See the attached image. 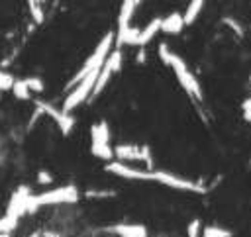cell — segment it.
<instances>
[{
	"mask_svg": "<svg viewBox=\"0 0 251 237\" xmlns=\"http://www.w3.org/2000/svg\"><path fill=\"white\" fill-rule=\"evenodd\" d=\"M116 45V31H108L102 39H100V43L96 45V49L92 51V55L82 63V67L76 71V74L71 78V82H69V86L67 88H75L84 76H88L92 71H96V69H102V65L106 63V59L110 57V53H112V47Z\"/></svg>",
	"mask_w": 251,
	"mask_h": 237,
	"instance_id": "obj_1",
	"label": "cell"
},
{
	"mask_svg": "<svg viewBox=\"0 0 251 237\" xmlns=\"http://www.w3.org/2000/svg\"><path fill=\"white\" fill-rule=\"evenodd\" d=\"M78 200V190L73 184L59 186L53 190H45L41 194H31L27 200V212H35L41 206H57V204H75Z\"/></svg>",
	"mask_w": 251,
	"mask_h": 237,
	"instance_id": "obj_2",
	"label": "cell"
},
{
	"mask_svg": "<svg viewBox=\"0 0 251 237\" xmlns=\"http://www.w3.org/2000/svg\"><path fill=\"white\" fill-rule=\"evenodd\" d=\"M169 67L173 69V72H175V76H176L178 84L182 86V90H184L190 98H194V100H198V102H200V100H202V88H200V82L196 80L194 72L188 69V65L184 63V59H182L180 55L173 53Z\"/></svg>",
	"mask_w": 251,
	"mask_h": 237,
	"instance_id": "obj_3",
	"label": "cell"
},
{
	"mask_svg": "<svg viewBox=\"0 0 251 237\" xmlns=\"http://www.w3.org/2000/svg\"><path fill=\"white\" fill-rule=\"evenodd\" d=\"M98 74H100V69L92 71L88 76H84L75 88L69 90V94L65 96V102H63V112L71 114L75 108H78L80 104H84L88 98H92V92H94V86H96V80H98Z\"/></svg>",
	"mask_w": 251,
	"mask_h": 237,
	"instance_id": "obj_4",
	"label": "cell"
},
{
	"mask_svg": "<svg viewBox=\"0 0 251 237\" xmlns=\"http://www.w3.org/2000/svg\"><path fill=\"white\" fill-rule=\"evenodd\" d=\"M90 153L106 163H112L116 159L114 147L110 145V127L106 121H98L90 127Z\"/></svg>",
	"mask_w": 251,
	"mask_h": 237,
	"instance_id": "obj_5",
	"label": "cell"
},
{
	"mask_svg": "<svg viewBox=\"0 0 251 237\" xmlns=\"http://www.w3.org/2000/svg\"><path fill=\"white\" fill-rule=\"evenodd\" d=\"M151 182H159L163 186H169L173 190H180V192H194V194H204L206 188L190 178H184V176H178L175 172H169V170H159V168H153L151 170Z\"/></svg>",
	"mask_w": 251,
	"mask_h": 237,
	"instance_id": "obj_6",
	"label": "cell"
},
{
	"mask_svg": "<svg viewBox=\"0 0 251 237\" xmlns=\"http://www.w3.org/2000/svg\"><path fill=\"white\" fill-rule=\"evenodd\" d=\"M114 155H116V161L120 163H145L147 168H153V157L147 145L120 143L114 147Z\"/></svg>",
	"mask_w": 251,
	"mask_h": 237,
	"instance_id": "obj_7",
	"label": "cell"
},
{
	"mask_svg": "<svg viewBox=\"0 0 251 237\" xmlns=\"http://www.w3.org/2000/svg\"><path fill=\"white\" fill-rule=\"evenodd\" d=\"M122 61H124L122 49H120V47H114V49H112V53H110V57L106 59V63H104V65H102V69H100V74H98V80H96V86H94L92 98L100 96V94H102V90L108 86L110 78H112L116 72H120V69H122Z\"/></svg>",
	"mask_w": 251,
	"mask_h": 237,
	"instance_id": "obj_8",
	"label": "cell"
},
{
	"mask_svg": "<svg viewBox=\"0 0 251 237\" xmlns=\"http://www.w3.org/2000/svg\"><path fill=\"white\" fill-rule=\"evenodd\" d=\"M35 106L41 108L43 114H47V116H51V118L55 119V123L59 125V129H61L63 135H69V133L73 131V127H75V118H73L71 114H67V112H63V110H57L55 106H51V104H47V102H43V100H35Z\"/></svg>",
	"mask_w": 251,
	"mask_h": 237,
	"instance_id": "obj_9",
	"label": "cell"
},
{
	"mask_svg": "<svg viewBox=\"0 0 251 237\" xmlns=\"http://www.w3.org/2000/svg\"><path fill=\"white\" fill-rule=\"evenodd\" d=\"M186 22H184V14L180 12H171L169 16L163 18L161 22V33L165 35H178L184 29Z\"/></svg>",
	"mask_w": 251,
	"mask_h": 237,
	"instance_id": "obj_10",
	"label": "cell"
},
{
	"mask_svg": "<svg viewBox=\"0 0 251 237\" xmlns=\"http://www.w3.org/2000/svg\"><path fill=\"white\" fill-rule=\"evenodd\" d=\"M108 231L118 237H147V227L141 223H114Z\"/></svg>",
	"mask_w": 251,
	"mask_h": 237,
	"instance_id": "obj_11",
	"label": "cell"
},
{
	"mask_svg": "<svg viewBox=\"0 0 251 237\" xmlns=\"http://www.w3.org/2000/svg\"><path fill=\"white\" fill-rule=\"evenodd\" d=\"M161 22H163V18H159V16L147 22V25H145V27L141 29V33H139L137 47H145L147 43H151V41L157 37V33L161 31Z\"/></svg>",
	"mask_w": 251,
	"mask_h": 237,
	"instance_id": "obj_12",
	"label": "cell"
},
{
	"mask_svg": "<svg viewBox=\"0 0 251 237\" xmlns=\"http://www.w3.org/2000/svg\"><path fill=\"white\" fill-rule=\"evenodd\" d=\"M135 0H124L120 6V14H118V29H124L127 25H131V18L135 14Z\"/></svg>",
	"mask_w": 251,
	"mask_h": 237,
	"instance_id": "obj_13",
	"label": "cell"
},
{
	"mask_svg": "<svg viewBox=\"0 0 251 237\" xmlns=\"http://www.w3.org/2000/svg\"><path fill=\"white\" fill-rule=\"evenodd\" d=\"M204 2H206V0H190V2H188L186 10H184V22H186V25H190V24H194V22L198 20V16L202 14Z\"/></svg>",
	"mask_w": 251,
	"mask_h": 237,
	"instance_id": "obj_14",
	"label": "cell"
},
{
	"mask_svg": "<svg viewBox=\"0 0 251 237\" xmlns=\"http://www.w3.org/2000/svg\"><path fill=\"white\" fill-rule=\"evenodd\" d=\"M200 237H233V231L222 225H204Z\"/></svg>",
	"mask_w": 251,
	"mask_h": 237,
	"instance_id": "obj_15",
	"label": "cell"
},
{
	"mask_svg": "<svg viewBox=\"0 0 251 237\" xmlns=\"http://www.w3.org/2000/svg\"><path fill=\"white\" fill-rule=\"evenodd\" d=\"M12 92H14V96H16L18 100H29V98H31V90L27 88V84H25L24 78H18V80L14 82Z\"/></svg>",
	"mask_w": 251,
	"mask_h": 237,
	"instance_id": "obj_16",
	"label": "cell"
},
{
	"mask_svg": "<svg viewBox=\"0 0 251 237\" xmlns=\"http://www.w3.org/2000/svg\"><path fill=\"white\" fill-rule=\"evenodd\" d=\"M27 6H29V14L33 18L35 24H41L43 22V8H41V2L39 0H25Z\"/></svg>",
	"mask_w": 251,
	"mask_h": 237,
	"instance_id": "obj_17",
	"label": "cell"
},
{
	"mask_svg": "<svg viewBox=\"0 0 251 237\" xmlns=\"http://www.w3.org/2000/svg\"><path fill=\"white\" fill-rule=\"evenodd\" d=\"M18 225V217H14V215H2L0 217V235H8L14 227Z\"/></svg>",
	"mask_w": 251,
	"mask_h": 237,
	"instance_id": "obj_18",
	"label": "cell"
},
{
	"mask_svg": "<svg viewBox=\"0 0 251 237\" xmlns=\"http://www.w3.org/2000/svg\"><path fill=\"white\" fill-rule=\"evenodd\" d=\"M14 82H16V78H14L10 72H6V71L0 69V92L12 90V88H14Z\"/></svg>",
	"mask_w": 251,
	"mask_h": 237,
	"instance_id": "obj_19",
	"label": "cell"
},
{
	"mask_svg": "<svg viewBox=\"0 0 251 237\" xmlns=\"http://www.w3.org/2000/svg\"><path fill=\"white\" fill-rule=\"evenodd\" d=\"M173 49H169V45L163 41V43H159V59L163 61V65H167L169 67V63H171V57H173Z\"/></svg>",
	"mask_w": 251,
	"mask_h": 237,
	"instance_id": "obj_20",
	"label": "cell"
},
{
	"mask_svg": "<svg viewBox=\"0 0 251 237\" xmlns=\"http://www.w3.org/2000/svg\"><path fill=\"white\" fill-rule=\"evenodd\" d=\"M202 221L200 219H192L190 223H188V227H186V235L188 237H200L202 235Z\"/></svg>",
	"mask_w": 251,
	"mask_h": 237,
	"instance_id": "obj_21",
	"label": "cell"
},
{
	"mask_svg": "<svg viewBox=\"0 0 251 237\" xmlns=\"http://www.w3.org/2000/svg\"><path fill=\"white\" fill-rule=\"evenodd\" d=\"M24 80H25V84L31 92H43V80L39 76H29V78H24Z\"/></svg>",
	"mask_w": 251,
	"mask_h": 237,
	"instance_id": "obj_22",
	"label": "cell"
},
{
	"mask_svg": "<svg viewBox=\"0 0 251 237\" xmlns=\"http://www.w3.org/2000/svg\"><path fill=\"white\" fill-rule=\"evenodd\" d=\"M241 116H243V119L247 123H251V96L243 100V104H241Z\"/></svg>",
	"mask_w": 251,
	"mask_h": 237,
	"instance_id": "obj_23",
	"label": "cell"
},
{
	"mask_svg": "<svg viewBox=\"0 0 251 237\" xmlns=\"http://www.w3.org/2000/svg\"><path fill=\"white\" fill-rule=\"evenodd\" d=\"M51 180H53V176H51L49 172H45V170H41V172L37 174V182H39V184H51Z\"/></svg>",
	"mask_w": 251,
	"mask_h": 237,
	"instance_id": "obj_24",
	"label": "cell"
},
{
	"mask_svg": "<svg viewBox=\"0 0 251 237\" xmlns=\"http://www.w3.org/2000/svg\"><path fill=\"white\" fill-rule=\"evenodd\" d=\"M137 63H145V47H139V51H137Z\"/></svg>",
	"mask_w": 251,
	"mask_h": 237,
	"instance_id": "obj_25",
	"label": "cell"
},
{
	"mask_svg": "<svg viewBox=\"0 0 251 237\" xmlns=\"http://www.w3.org/2000/svg\"><path fill=\"white\" fill-rule=\"evenodd\" d=\"M139 2H143V0H135V4H139Z\"/></svg>",
	"mask_w": 251,
	"mask_h": 237,
	"instance_id": "obj_26",
	"label": "cell"
}]
</instances>
